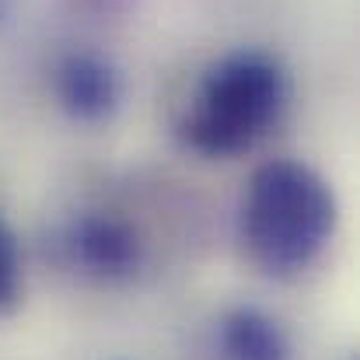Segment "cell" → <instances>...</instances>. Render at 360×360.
I'll return each instance as SVG.
<instances>
[{
    "label": "cell",
    "instance_id": "6da1fadb",
    "mask_svg": "<svg viewBox=\"0 0 360 360\" xmlns=\"http://www.w3.org/2000/svg\"><path fill=\"white\" fill-rule=\"evenodd\" d=\"M336 228V196L329 182L301 161L262 165L241 200V241L252 262L269 276L308 269Z\"/></svg>",
    "mask_w": 360,
    "mask_h": 360
},
{
    "label": "cell",
    "instance_id": "8992f818",
    "mask_svg": "<svg viewBox=\"0 0 360 360\" xmlns=\"http://www.w3.org/2000/svg\"><path fill=\"white\" fill-rule=\"evenodd\" d=\"M18 297H21V262L11 231L0 224V315L14 311Z\"/></svg>",
    "mask_w": 360,
    "mask_h": 360
},
{
    "label": "cell",
    "instance_id": "7a4b0ae2",
    "mask_svg": "<svg viewBox=\"0 0 360 360\" xmlns=\"http://www.w3.org/2000/svg\"><path fill=\"white\" fill-rule=\"evenodd\" d=\"M287 74L266 53H231L207 70L186 120L182 140L207 158L252 150L287 109Z\"/></svg>",
    "mask_w": 360,
    "mask_h": 360
},
{
    "label": "cell",
    "instance_id": "277c9868",
    "mask_svg": "<svg viewBox=\"0 0 360 360\" xmlns=\"http://www.w3.org/2000/svg\"><path fill=\"white\" fill-rule=\"evenodd\" d=\"M70 245H74V255L98 276H126L140 255L129 228H122L120 221H109V217H84L74 228Z\"/></svg>",
    "mask_w": 360,
    "mask_h": 360
},
{
    "label": "cell",
    "instance_id": "5b68a950",
    "mask_svg": "<svg viewBox=\"0 0 360 360\" xmlns=\"http://www.w3.org/2000/svg\"><path fill=\"white\" fill-rule=\"evenodd\" d=\"M224 350L235 360H287V340L273 319L241 308L224 319Z\"/></svg>",
    "mask_w": 360,
    "mask_h": 360
},
{
    "label": "cell",
    "instance_id": "3957f363",
    "mask_svg": "<svg viewBox=\"0 0 360 360\" xmlns=\"http://www.w3.org/2000/svg\"><path fill=\"white\" fill-rule=\"evenodd\" d=\"M60 98L77 120H102L120 102V77L98 56H70L60 70Z\"/></svg>",
    "mask_w": 360,
    "mask_h": 360
}]
</instances>
